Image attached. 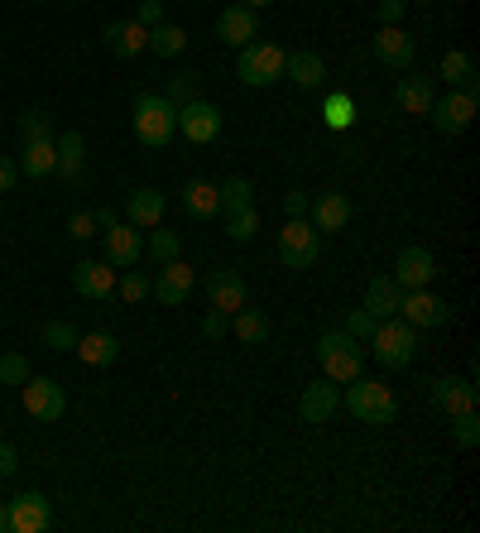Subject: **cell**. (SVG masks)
I'll return each instance as SVG.
<instances>
[{"label":"cell","instance_id":"6da1fadb","mask_svg":"<svg viewBox=\"0 0 480 533\" xmlns=\"http://www.w3.org/2000/svg\"><path fill=\"white\" fill-rule=\"evenodd\" d=\"M317 361H322V375H327V380L346 385V380H356L360 370H365V346H360L346 327H332V332L317 337Z\"/></svg>","mask_w":480,"mask_h":533},{"label":"cell","instance_id":"7a4b0ae2","mask_svg":"<svg viewBox=\"0 0 480 533\" xmlns=\"http://www.w3.org/2000/svg\"><path fill=\"white\" fill-rule=\"evenodd\" d=\"M341 404L356 413L360 423H370V428H384V423H394V413H399V399H394V389L380 385V380H346V394H341Z\"/></svg>","mask_w":480,"mask_h":533},{"label":"cell","instance_id":"3957f363","mask_svg":"<svg viewBox=\"0 0 480 533\" xmlns=\"http://www.w3.org/2000/svg\"><path fill=\"white\" fill-rule=\"evenodd\" d=\"M370 351H375V365L384 370H404L418 351V327H408L404 317H380L375 332H370Z\"/></svg>","mask_w":480,"mask_h":533},{"label":"cell","instance_id":"277c9868","mask_svg":"<svg viewBox=\"0 0 480 533\" xmlns=\"http://www.w3.org/2000/svg\"><path fill=\"white\" fill-rule=\"evenodd\" d=\"M135 135H140V145L164 149L178 135V106L168 97H154V92L135 97Z\"/></svg>","mask_w":480,"mask_h":533},{"label":"cell","instance_id":"5b68a950","mask_svg":"<svg viewBox=\"0 0 480 533\" xmlns=\"http://www.w3.org/2000/svg\"><path fill=\"white\" fill-rule=\"evenodd\" d=\"M284 58L288 53L279 44H260V39H250L245 49H240V63L236 73L245 87H274L279 77H284Z\"/></svg>","mask_w":480,"mask_h":533},{"label":"cell","instance_id":"8992f818","mask_svg":"<svg viewBox=\"0 0 480 533\" xmlns=\"http://www.w3.org/2000/svg\"><path fill=\"white\" fill-rule=\"evenodd\" d=\"M322 250V231L308 217H288V226L279 231V265L284 269H308Z\"/></svg>","mask_w":480,"mask_h":533},{"label":"cell","instance_id":"52a82bcc","mask_svg":"<svg viewBox=\"0 0 480 533\" xmlns=\"http://www.w3.org/2000/svg\"><path fill=\"white\" fill-rule=\"evenodd\" d=\"M432 125L442 130V135H461V130H471L476 121V87H452L447 97H437L428 106Z\"/></svg>","mask_w":480,"mask_h":533},{"label":"cell","instance_id":"ba28073f","mask_svg":"<svg viewBox=\"0 0 480 533\" xmlns=\"http://www.w3.org/2000/svg\"><path fill=\"white\" fill-rule=\"evenodd\" d=\"M24 413H29L34 423H58V418L68 413L63 385L48 380V375H29V380H24Z\"/></svg>","mask_w":480,"mask_h":533},{"label":"cell","instance_id":"9c48e42d","mask_svg":"<svg viewBox=\"0 0 480 533\" xmlns=\"http://www.w3.org/2000/svg\"><path fill=\"white\" fill-rule=\"evenodd\" d=\"M5 514H10V533H44L53 524V500L39 490H24L5 505Z\"/></svg>","mask_w":480,"mask_h":533},{"label":"cell","instance_id":"30bf717a","mask_svg":"<svg viewBox=\"0 0 480 533\" xmlns=\"http://www.w3.org/2000/svg\"><path fill=\"white\" fill-rule=\"evenodd\" d=\"M106 236V265L111 269H135L144 260V231L130 226V221H116L101 231Z\"/></svg>","mask_w":480,"mask_h":533},{"label":"cell","instance_id":"8fae6325","mask_svg":"<svg viewBox=\"0 0 480 533\" xmlns=\"http://www.w3.org/2000/svg\"><path fill=\"white\" fill-rule=\"evenodd\" d=\"M399 317H404L408 327H442V322H452V308H447V298H437L428 289H404Z\"/></svg>","mask_w":480,"mask_h":533},{"label":"cell","instance_id":"7c38bea8","mask_svg":"<svg viewBox=\"0 0 480 533\" xmlns=\"http://www.w3.org/2000/svg\"><path fill=\"white\" fill-rule=\"evenodd\" d=\"M178 130H183V140L192 145H212L216 135H221V111H216L212 101H188V106H178Z\"/></svg>","mask_w":480,"mask_h":533},{"label":"cell","instance_id":"4fadbf2b","mask_svg":"<svg viewBox=\"0 0 480 533\" xmlns=\"http://www.w3.org/2000/svg\"><path fill=\"white\" fill-rule=\"evenodd\" d=\"M375 58H380L384 68H394V73H408L413 58H418V44L399 25H380L375 29Z\"/></svg>","mask_w":480,"mask_h":533},{"label":"cell","instance_id":"5bb4252c","mask_svg":"<svg viewBox=\"0 0 480 533\" xmlns=\"http://www.w3.org/2000/svg\"><path fill=\"white\" fill-rule=\"evenodd\" d=\"M216 39L221 44H231V49H245L250 39H260V15L250 10V5H226L221 15H216Z\"/></svg>","mask_w":480,"mask_h":533},{"label":"cell","instance_id":"9a60e30c","mask_svg":"<svg viewBox=\"0 0 480 533\" xmlns=\"http://www.w3.org/2000/svg\"><path fill=\"white\" fill-rule=\"evenodd\" d=\"M202 289H207V298H212V308H221V313H240L245 298H250L240 269H212V274L202 279Z\"/></svg>","mask_w":480,"mask_h":533},{"label":"cell","instance_id":"2e32d148","mask_svg":"<svg viewBox=\"0 0 480 533\" xmlns=\"http://www.w3.org/2000/svg\"><path fill=\"white\" fill-rule=\"evenodd\" d=\"M192 269L183 265V260H168V265H159V274L149 279V293L159 298V303H168V308H183L188 303V293H192Z\"/></svg>","mask_w":480,"mask_h":533},{"label":"cell","instance_id":"e0dca14e","mask_svg":"<svg viewBox=\"0 0 480 533\" xmlns=\"http://www.w3.org/2000/svg\"><path fill=\"white\" fill-rule=\"evenodd\" d=\"M72 289L82 298H111L116 293V269L106 260H77L72 265Z\"/></svg>","mask_w":480,"mask_h":533},{"label":"cell","instance_id":"ac0fdd59","mask_svg":"<svg viewBox=\"0 0 480 533\" xmlns=\"http://www.w3.org/2000/svg\"><path fill=\"white\" fill-rule=\"evenodd\" d=\"M432 274H437L432 250H423V245H404V250H399V260H394V279H399L404 289H428Z\"/></svg>","mask_w":480,"mask_h":533},{"label":"cell","instance_id":"d6986e66","mask_svg":"<svg viewBox=\"0 0 480 533\" xmlns=\"http://www.w3.org/2000/svg\"><path fill=\"white\" fill-rule=\"evenodd\" d=\"M336 404H341L336 380H317V385H308L298 394V418H303V423H327L336 413Z\"/></svg>","mask_w":480,"mask_h":533},{"label":"cell","instance_id":"ffe728a7","mask_svg":"<svg viewBox=\"0 0 480 533\" xmlns=\"http://www.w3.org/2000/svg\"><path fill=\"white\" fill-rule=\"evenodd\" d=\"M101 39H106V49L116 53V58H140L149 49V29L135 25V20H111V25L101 29Z\"/></svg>","mask_w":480,"mask_h":533},{"label":"cell","instance_id":"44dd1931","mask_svg":"<svg viewBox=\"0 0 480 533\" xmlns=\"http://www.w3.org/2000/svg\"><path fill=\"white\" fill-rule=\"evenodd\" d=\"M164 212H168V202L159 188H140V193H130V202H125V221L140 226V231H154L164 221Z\"/></svg>","mask_w":480,"mask_h":533},{"label":"cell","instance_id":"7402d4cb","mask_svg":"<svg viewBox=\"0 0 480 533\" xmlns=\"http://www.w3.org/2000/svg\"><path fill=\"white\" fill-rule=\"evenodd\" d=\"M432 404L442 413L476 409V385H471V380H456V375H442V380H432Z\"/></svg>","mask_w":480,"mask_h":533},{"label":"cell","instance_id":"603a6c76","mask_svg":"<svg viewBox=\"0 0 480 533\" xmlns=\"http://www.w3.org/2000/svg\"><path fill=\"white\" fill-rule=\"evenodd\" d=\"M437 101V87H432V77H404L399 87H394V106L408 111V116H428V106Z\"/></svg>","mask_w":480,"mask_h":533},{"label":"cell","instance_id":"cb8c5ba5","mask_svg":"<svg viewBox=\"0 0 480 533\" xmlns=\"http://www.w3.org/2000/svg\"><path fill=\"white\" fill-rule=\"evenodd\" d=\"M308 217L317 231H346V221H351V202H346V193H322L312 197Z\"/></svg>","mask_w":480,"mask_h":533},{"label":"cell","instance_id":"d4e9b609","mask_svg":"<svg viewBox=\"0 0 480 533\" xmlns=\"http://www.w3.org/2000/svg\"><path fill=\"white\" fill-rule=\"evenodd\" d=\"M399 298H404V284L394 274H375L370 289H365V313L375 317H394L399 313Z\"/></svg>","mask_w":480,"mask_h":533},{"label":"cell","instance_id":"484cf974","mask_svg":"<svg viewBox=\"0 0 480 533\" xmlns=\"http://www.w3.org/2000/svg\"><path fill=\"white\" fill-rule=\"evenodd\" d=\"M284 77H293L298 87H322L327 82V63H322V53L298 49L284 58Z\"/></svg>","mask_w":480,"mask_h":533},{"label":"cell","instance_id":"4316f807","mask_svg":"<svg viewBox=\"0 0 480 533\" xmlns=\"http://www.w3.org/2000/svg\"><path fill=\"white\" fill-rule=\"evenodd\" d=\"M53 149H58V169L53 173H63L68 183H77V178H82V159H87V140H82L77 130H63V135L53 140Z\"/></svg>","mask_w":480,"mask_h":533},{"label":"cell","instance_id":"83f0119b","mask_svg":"<svg viewBox=\"0 0 480 533\" xmlns=\"http://www.w3.org/2000/svg\"><path fill=\"white\" fill-rule=\"evenodd\" d=\"M183 207H188L197 221L221 217V202H216V183H207V178H192L188 188H183Z\"/></svg>","mask_w":480,"mask_h":533},{"label":"cell","instance_id":"f1b7e54d","mask_svg":"<svg viewBox=\"0 0 480 533\" xmlns=\"http://www.w3.org/2000/svg\"><path fill=\"white\" fill-rule=\"evenodd\" d=\"M53 169H58V149H53V140H34V145H24V154H20V173H24V178H48Z\"/></svg>","mask_w":480,"mask_h":533},{"label":"cell","instance_id":"f546056e","mask_svg":"<svg viewBox=\"0 0 480 533\" xmlns=\"http://www.w3.org/2000/svg\"><path fill=\"white\" fill-rule=\"evenodd\" d=\"M72 351H77L87 365H111L120 356V341L111 337V332H92V337H77Z\"/></svg>","mask_w":480,"mask_h":533},{"label":"cell","instance_id":"4dcf8cb0","mask_svg":"<svg viewBox=\"0 0 480 533\" xmlns=\"http://www.w3.org/2000/svg\"><path fill=\"white\" fill-rule=\"evenodd\" d=\"M216 202H221V217H236V212H245V207H255L250 178H226V183L216 188Z\"/></svg>","mask_w":480,"mask_h":533},{"label":"cell","instance_id":"1f68e13d","mask_svg":"<svg viewBox=\"0 0 480 533\" xmlns=\"http://www.w3.org/2000/svg\"><path fill=\"white\" fill-rule=\"evenodd\" d=\"M149 49L159 53V58H183L188 53V29H178V25H154L149 29Z\"/></svg>","mask_w":480,"mask_h":533},{"label":"cell","instance_id":"d6a6232c","mask_svg":"<svg viewBox=\"0 0 480 533\" xmlns=\"http://www.w3.org/2000/svg\"><path fill=\"white\" fill-rule=\"evenodd\" d=\"M437 77H447L452 87H476V58L466 49H452L447 58H442V73Z\"/></svg>","mask_w":480,"mask_h":533},{"label":"cell","instance_id":"836d02e7","mask_svg":"<svg viewBox=\"0 0 480 533\" xmlns=\"http://www.w3.org/2000/svg\"><path fill=\"white\" fill-rule=\"evenodd\" d=\"M322 121L332 125V130H351L356 125V101L346 97V92H332V97L322 101Z\"/></svg>","mask_w":480,"mask_h":533},{"label":"cell","instance_id":"e575fe53","mask_svg":"<svg viewBox=\"0 0 480 533\" xmlns=\"http://www.w3.org/2000/svg\"><path fill=\"white\" fill-rule=\"evenodd\" d=\"M231 317H236V337H240V341L260 346V341L269 337V317H264L260 308H240V313H231Z\"/></svg>","mask_w":480,"mask_h":533},{"label":"cell","instance_id":"d590c367","mask_svg":"<svg viewBox=\"0 0 480 533\" xmlns=\"http://www.w3.org/2000/svg\"><path fill=\"white\" fill-rule=\"evenodd\" d=\"M116 293L125 303H144V298H149V274H144V269H125L116 279Z\"/></svg>","mask_w":480,"mask_h":533},{"label":"cell","instance_id":"8d00e7d4","mask_svg":"<svg viewBox=\"0 0 480 533\" xmlns=\"http://www.w3.org/2000/svg\"><path fill=\"white\" fill-rule=\"evenodd\" d=\"M452 418V437H456V447H476L480 442V418L476 409H466V413H447Z\"/></svg>","mask_w":480,"mask_h":533},{"label":"cell","instance_id":"74e56055","mask_svg":"<svg viewBox=\"0 0 480 533\" xmlns=\"http://www.w3.org/2000/svg\"><path fill=\"white\" fill-rule=\"evenodd\" d=\"M15 130H20V145H34V140H53V130H48V116H44V111H24Z\"/></svg>","mask_w":480,"mask_h":533},{"label":"cell","instance_id":"f35d334b","mask_svg":"<svg viewBox=\"0 0 480 533\" xmlns=\"http://www.w3.org/2000/svg\"><path fill=\"white\" fill-rule=\"evenodd\" d=\"M44 346H48V351H72V346H77V327L63 322V317H58V322H48V327H44Z\"/></svg>","mask_w":480,"mask_h":533},{"label":"cell","instance_id":"ab89813d","mask_svg":"<svg viewBox=\"0 0 480 533\" xmlns=\"http://www.w3.org/2000/svg\"><path fill=\"white\" fill-rule=\"evenodd\" d=\"M260 231V212L255 207H245V212H236V217H226V236L231 241H250Z\"/></svg>","mask_w":480,"mask_h":533},{"label":"cell","instance_id":"60d3db41","mask_svg":"<svg viewBox=\"0 0 480 533\" xmlns=\"http://www.w3.org/2000/svg\"><path fill=\"white\" fill-rule=\"evenodd\" d=\"M144 250L159 260V265H168V260H178V231H154L149 241H144Z\"/></svg>","mask_w":480,"mask_h":533},{"label":"cell","instance_id":"b9f144b4","mask_svg":"<svg viewBox=\"0 0 480 533\" xmlns=\"http://www.w3.org/2000/svg\"><path fill=\"white\" fill-rule=\"evenodd\" d=\"M173 106H188V101H197V73H178L168 77V92H164Z\"/></svg>","mask_w":480,"mask_h":533},{"label":"cell","instance_id":"7bdbcfd3","mask_svg":"<svg viewBox=\"0 0 480 533\" xmlns=\"http://www.w3.org/2000/svg\"><path fill=\"white\" fill-rule=\"evenodd\" d=\"M24 380H29V361L20 351H5L0 356V385H24Z\"/></svg>","mask_w":480,"mask_h":533},{"label":"cell","instance_id":"ee69618b","mask_svg":"<svg viewBox=\"0 0 480 533\" xmlns=\"http://www.w3.org/2000/svg\"><path fill=\"white\" fill-rule=\"evenodd\" d=\"M168 15H164V0H140L135 5V25H144V29H154V25H164Z\"/></svg>","mask_w":480,"mask_h":533},{"label":"cell","instance_id":"f6af8a7d","mask_svg":"<svg viewBox=\"0 0 480 533\" xmlns=\"http://www.w3.org/2000/svg\"><path fill=\"white\" fill-rule=\"evenodd\" d=\"M68 231H72V241H92V236H101V231H96V217H92V212H72V217H68Z\"/></svg>","mask_w":480,"mask_h":533},{"label":"cell","instance_id":"bcb514c9","mask_svg":"<svg viewBox=\"0 0 480 533\" xmlns=\"http://www.w3.org/2000/svg\"><path fill=\"white\" fill-rule=\"evenodd\" d=\"M375 322H380V317H375V313H365V308H356V313L346 317V332H351V337H356V341H365V337H370V332H375Z\"/></svg>","mask_w":480,"mask_h":533},{"label":"cell","instance_id":"7dc6e473","mask_svg":"<svg viewBox=\"0 0 480 533\" xmlns=\"http://www.w3.org/2000/svg\"><path fill=\"white\" fill-rule=\"evenodd\" d=\"M226 332H231V322H226V313H221V308H212V313L202 317V337L221 341V337H226Z\"/></svg>","mask_w":480,"mask_h":533},{"label":"cell","instance_id":"c3c4849f","mask_svg":"<svg viewBox=\"0 0 480 533\" xmlns=\"http://www.w3.org/2000/svg\"><path fill=\"white\" fill-rule=\"evenodd\" d=\"M308 207H312V197L303 193V188H293V193L284 197V212H288V217H308Z\"/></svg>","mask_w":480,"mask_h":533},{"label":"cell","instance_id":"681fc988","mask_svg":"<svg viewBox=\"0 0 480 533\" xmlns=\"http://www.w3.org/2000/svg\"><path fill=\"white\" fill-rule=\"evenodd\" d=\"M15 183H20V164L10 154H0V193H10Z\"/></svg>","mask_w":480,"mask_h":533},{"label":"cell","instance_id":"f907efd6","mask_svg":"<svg viewBox=\"0 0 480 533\" xmlns=\"http://www.w3.org/2000/svg\"><path fill=\"white\" fill-rule=\"evenodd\" d=\"M375 15H380V25H399L404 20V0H380Z\"/></svg>","mask_w":480,"mask_h":533},{"label":"cell","instance_id":"816d5d0a","mask_svg":"<svg viewBox=\"0 0 480 533\" xmlns=\"http://www.w3.org/2000/svg\"><path fill=\"white\" fill-rule=\"evenodd\" d=\"M15 471H20V452H15L10 442H0V481H5V476H15Z\"/></svg>","mask_w":480,"mask_h":533},{"label":"cell","instance_id":"f5cc1de1","mask_svg":"<svg viewBox=\"0 0 480 533\" xmlns=\"http://www.w3.org/2000/svg\"><path fill=\"white\" fill-rule=\"evenodd\" d=\"M92 217H96V231H106V226H116V207H101V212H92Z\"/></svg>","mask_w":480,"mask_h":533},{"label":"cell","instance_id":"db71d44e","mask_svg":"<svg viewBox=\"0 0 480 533\" xmlns=\"http://www.w3.org/2000/svg\"><path fill=\"white\" fill-rule=\"evenodd\" d=\"M240 5H250V10H264V5H274V0H240Z\"/></svg>","mask_w":480,"mask_h":533},{"label":"cell","instance_id":"11a10c76","mask_svg":"<svg viewBox=\"0 0 480 533\" xmlns=\"http://www.w3.org/2000/svg\"><path fill=\"white\" fill-rule=\"evenodd\" d=\"M10 529V514H5V505H0V533Z\"/></svg>","mask_w":480,"mask_h":533},{"label":"cell","instance_id":"9f6ffc18","mask_svg":"<svg viewBox=\"0 0 480 533\" xmlns=\"http://www.w3.org/2000/svg\"><path fill=\"white\" fill-rule=\"evenodd\" d=\"M34 5H44V0H34Z\"/></svg>","mask_w":480,"mask_h":533}]
</instances>
